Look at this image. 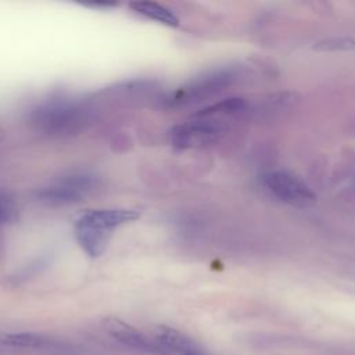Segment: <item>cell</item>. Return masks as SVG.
Returning <instances> with one entry per match:
<instances>
[{
  "label": "cell",
  "instance_id": "6da1fadb",
  "mask_svg": "<svg viewBox=\"0 0 355 355\" xmlns=\"http://www.w3.org/2000/svg\"><path fill=\"white\" fill-rule=\"evenodd\" d=\"M248 103L241 97H229L194 112L187 121L169 130V143L176 150L207 147L223 137L234 119L244 115Z\"/></svg>",
  "mask_w": 355,
  "mask_h": 355
},
{
  "label": "cell",
  "instance_id": "7a4b0ae2",
  "mask_svg": "<svg viewBox=\"0 0 355 355\" xmlns=\"http://www.w3.org/2000/svg\"><path fill=\"white\" fill-rule=\"evenodd\" d=\"M93 112L94 110L87 100L54 96L32 107L28 112V121L37 132L53 137H67L85 130Z\"/></svg>",
  "mask_w": 355,
  "mask_h": 355
},
{
  "label": "cell",
  "instance_id": "3957f363",
  "mask_svg": "<svg viewBox=\"0 0 355 355\" xmlns=\"http://www.w3.org/2000/svg\"><path fill=\"white\" fill-rule=\"evenodd\" d=\"M244 68L237 64L208 69L166 93L162 104L166 108H186L222 93L243 79Z\"/></svg>",
  "mask_w": 355,
  "mask_h": 355
},
{
  "label": "cell",
  "instance_id": "277c9868",
  "mask_svg": "<svg viewBox=\"0 0 355 355\" xmlns=\"http://www.w3.org/2000/svg\"><path fill=\"white\" fill-rule=\"evenodd\" d=\"M97 178L87 171H75L64 175L37 191L40 202L50 207L69 205L82 201L96 187Z\"/></svg>",
  "mask_w": 355,
  "mask_h": 355
},
{
  "label": "cell",
  "instance_id": "5b68a950",
  "mask_svg": "<svg viewBox=\"0 0 355 355\" xmlns=\"http://www.w3.org/2000/svg\"><path fill=\"white\" fill-rule=\"evenodd\" d=\"M262 186L279 201L295 207L308 208L316 202L313 190L298 176L287 171H269L261 176Z\"/></svg>",
  "mask_w": 355,
  "mask_h": 355
},
{
  "label": "cell",
  "instance_id": "8992f818",
  "mask_svg": "<svg viewBox=\"0 0 355 355\" xmlns=\"http://www.w3.org/2000/svg\"><path fill=\"white\" fill-rule=\"evenodd\" d=\"M139 216L140 214L137 211L128 208L87 209L75 219L73 225L87 227L100 234L112 236L115 229L136 220Z\"/></svg>",
  "mask_w": 355,
  "mask_h": 355
},
{
  "label": "cell",
  "instance_id": "52a82bcc",
  "mask_svg": "<svg viewBox=\"0 0 355 355\" xmlns=\"http://www.w3.org/2000/svg\"><path fill=\"white\" fill-rule=\"evenodd\" d=\"M103 324H104L105 330L114 338H116L119 343H122L130 348H135V349L143 351V352L164 354L162 348L157 344L155 340L147 338L144 334H141L133 326L128 324L126 322H123L118 318H107L103 320Z\"/></svg>",
  "mask_w": 355,
  "mask_h": 355
},
{
  "label": "cell",
  "instance_id": "ba28073f",
  "mask_svg": "<svg viewBox=\"0 0 355 355\" xmlns=\"http://www.w3.org/2000/svg\"><path fill=\"white\" fill-rule=\"evenodd\" d=\"M154 340L162 348L164 354L176 352L180 355H187L201 351L194 340L169 326H158L154 331Z\"/></svg>",
  "mask_w": 355,
  "mask_h": 355
},
{
  "label": "cell",
  "instance_id": "9c48e42d",
  "mask_svg": "<svg viewBox=\"0 0 355 355\" xmlns=\"http://www.w3.org/2000/svg\"><path fill=\"white\" fill-rule=\"evenodd\" d=\"M129 6L136 14L141 15L146 19L155 21L169 28L179 26L178 15L164 4H159L155 1H133Z\"/></svg>",
  "mask_w": 355,
  "mask_h": 355
},
{
  "label": "cell",
  "instance_id": "30bf717a",
  "mask_svg": "<svg viewBox=\"0 0 355 355\" xmlns=\"http://www.w3.org/2000/svg\"><path fill=\"white\" fill-rule=\"evenodd\" d=\"M1 343L18 348H44L50 340L37 333H11L1 337Z\"/></svg>",
  "mask_w": 355,
  "mask_h": 355
},
{
  "label": "cell",
  "instance_id": "8fae6325",
  "mask_svg": "<svg viewBox=\"0 0 355 355\" xmlns=\"http://www.w3.org/2000/svg\"><path fill=\"white\" fill-rule=\"evenodd\" d=\"M313 49L316 51H349L355 50V40L351 37L344 36H333L326 37L313 44Z\"/></svg>",
  "mask_w": 355,
  "mask_h": 355
},
{
  "label": "cell",
  "instance_id": "7c38bea8",
  "mask_svg": "<svg viewBox=\"0 0 355 355\" xmlns=\"http://www.w3.org/2000/svg\"><path fill=\"white\" fill-rule=\"evenodd\" d=\"M17 215L18 208L14 198L7 193L0 191V225L14 222L17 219Z\"/></svg>",
  "mask_w": 355,
  "mask_h": 355
},
{
  "label": "cell",
  "instance_id": "4fadbf2b",
  "mask_svg": "<svg viewBox=\"0 0 355 355\" xmlns=\"http://www.w3.org/2000/svg\"><path fill=\"white\" fill-rule=\"evenodd\" d=\"M187 355H205L202 351H197V352H191V354H187Z\"/></svg>",
  "mask_w": 355,
  "mask_h": 355
},
{
  "label": "cell",
  "instance_id": "5bb4252c",
  "mask_svg": "<svg viewBox=\"0 0 355 355\" xmlns=\"http://www.w3.org/2000/svg\"><path fill=\"white\" fill-rule=\"evenodd\" d=\"M0 140H1V130H0Z\"/></svg>",
  "mask_w": 355,
  "mask_h": 355
}]
</instances>
